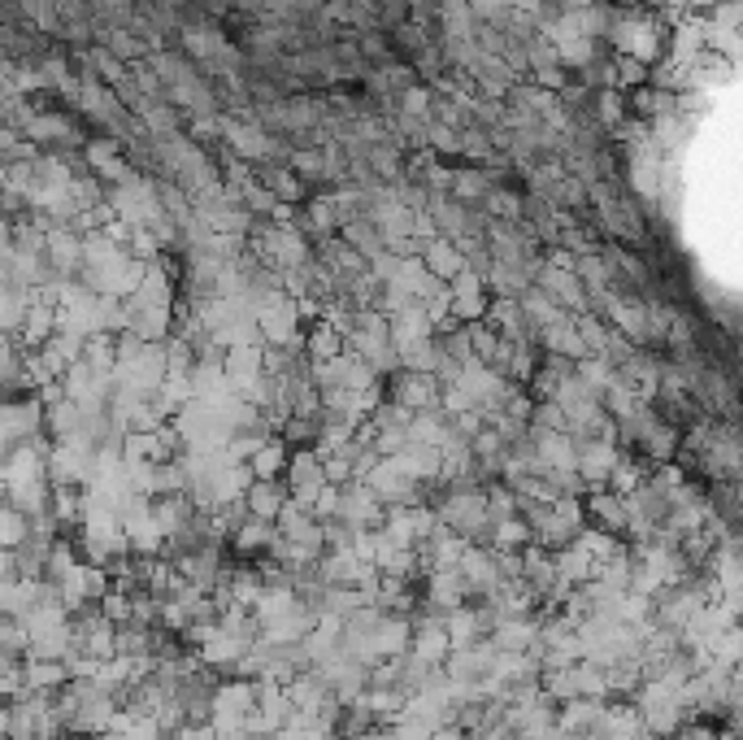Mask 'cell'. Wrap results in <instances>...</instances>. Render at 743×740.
Masks as SVG:
<instances>
[{
  "label": "cell",
  "mask_w": 743,
  "mask_h": 740,
  "mask_svg": "<svg viewBox=\"0 0 743 740\" xmlns=\"http://www.w3.org/2000/svg\"><path fill=\"white\" fill-rule=\"evenodd\" d=\"M435 519L444 523L452 536H461L465 544H483L488 540V501H483V488H444L435 501H431Z\"/></svg>",
  "instance_id": "cell-1"
},
{
  "label": "cell",
  "mask_w": 743,
  "mask_h": 740,
  "mask_svg": "<svg viewBox=\"0 0 743 740\" xmlns=\"http://www.w3.org/2000/svg\"><path fill=\"white\" fill-rule=\"evenodd\" d=\"M383 514H388V506L361 483V479H352L340 488V506H335V523H344L352 531H370L383 523Z\"/></svg>",
  "instance_id": "cell-2"
},
{
  "label": "cell",
  "mask_w": 743,
  "mask_h": 740,
  "mask_svg": "<svg viewBox=\"0 0 743 740\" xmlns=\"http://www.w3.org/2000/svg\"><path fill=\"white\" fill-rule=\"evenodd\" d=\"M618 458H622L618 440H574V476L588 483V492L609 483V471L618 467Z\"/></svg>",
  "instance_id": "cell-3"
},
{
  "label": "cell",
  "mask_w": 743,
  "mask_h": 740,
  "mask_svg": "<svg viewBox=\"0 0 743 740\" xmlns=\"http://www.w3.org/2000/svg\"><path fill=\"white\" fill-rule=\"evenodd\" d=\"M383 388H388V397L404 406V410H413V414H422V410H440V379L435 374H418V370H400L392 379H383Z\"/></svg>",
  "instance_id": "cell-4"
},
{
  "label": "cell",
  "mask_w": 743,
  "mask_h": 740,
  "mask_svg": "<svg viewBox=\"0 0 743 740\" xmlns=\"http://www.w3.org/2000/svg\"><path fill=\"white\" fill-rule=\"evenodd\" d=\"M452 288H448V314L456 318V322H474V318H483L488 310V279L479 274V270H461L456 279H448Z\"/></svg>",
  "instance_id": "cell-5"
},
{
  "label": "cell",
  "mask_w": 743,
  "mask_h": 740,
  "mask_svg": "<svg viewBox=\"0 0 743 740\" xmlns=\"http://www.w3.org/2000/svg\"><path fill=\"white\" fill-rule=\"evenodd\" d=\"M583 519H588V528L626 540V501L618 492H609V488H592L583 497Z\"/></svg>",
  "instance_id": "cell-6"
},
{
  "label": "cell",
  "mask_w": 743,
  "mask_h": 740,
  "mask_svg": "<svg viewBox=\"0 0 743 740\" xmlns=\"http://www.w3.org/2000/svg\"><path fill=\"white\" fill-rule=\"evenodd\" d=\"M535 640H540V619H535V614L495 619L492 632H488V644H492L495 653H526Z\"/></svg>",
  "instance_id": "cell-7"
},
{
  "label": "cell",
  "mask_w": 743,
  "mask_h": 740,
  "mask_svg": "<svg viewBox=\"0 0 743 740\" xmlns=\"http://www.w3.org/2000/svg\"><path fill=\"white\" fill-rule=\"evenodd\" d=\"M435 336V322L422 314V306L413 301L409 310H400V314L388 318V340H392V349L404 353V349H413V344H422V340H431Z\"/></svg>",
  "instance_id": "cell-8"
},
{
  "label": "cell",
  "mask_w": 743,
  "mask_h": 740,
  "mask_svg": "<svg viewBox=\"0 0 743 740\" xmlns=\"http://www.w3.org/2000/svg\"><path fill=\"white\" fill-rule=\"evenodd\" d=\"M248 644H252V640H244V636L213 632L209 640H200L192 653H197V658L204 662V667H209V671H218V676H222V671H231V667H235V662L244 658Z\"/></svg>",
  "instance_id": "cell-9"
},
{
  "label": "cell",
  "mask_w": 743,
  "mask_h": 740,
  "mask_svg": "<svg viewBox=\"0 0 743 740\" xmlns=\"http://www.w3.org/2000/svg\"><path fill=\"white\" fill-rule=\"evenodd\" d=\"M283 501H288V483L283 479H252L244 492V510L252 519H265V523L279 519Z\"/></svg>",
  "instance_id": "cell-10"
},
{
  "label": "cell",
  "mask_w": 743,
  "mask_h": 740,
  "mask_svg": "<svg viewBox=\"0 0 743 740\" xmlns=\"http://www.w3.org/2000/svg\"><path fill=\"white\" fill-rule=\"evenodd\" d=\"M274 536H279V531H274V523H265V519H252V514H248L244 523L231 531L227 549H235L240 558H252V562H257V558H265V553H270Z\"/></svg>",
  "instance_id": "cell-11"
},
{
  "label": "cell",
  "mask_w": 743,
  "mask_h": 740,
  "mask_svg": "<svg viewBox=\"0 0 743 740\" xmlns=\"http://www.w3.org/2000/svg\"><path fill=\"white\" fill-rule=\"evenodd\" d=\"M288 458H292L288 440H283V436H265V440L257 444V453L248 458V476L252 479H283Z\"/></svg>",
  "instance_id": "cell-12"
},
{
  "label": "cell",
  "mask_w": 743,
  "mask_h": 740,
  "mask_svg": "<svg viewBox=\"0 0 743 740\" xmlns=\"http://www.w3.org/2000/svg\"><path fill=\"white\" fill-rule=\"evenodd\" d=\"M335 353H344V331L335 322H327V318L309 322V331H304V358L309 362H327Z\"/></svg>",
  "instance_id": "cell-13"
},
{
  "label": "cell",
  "mask_w": 743,
  "mask_h": 740,
  "mask_svg": "<svg viewBox=\"0 0 743 740\" xmlns=\"http://www.w3.org/2000/svg\"><path fill=\"white\" fill-rule=\"evenodd\" d=\"M535 536L526 528V519L522 514H513V519H495L492 528H488V549H500V553H518V549H526Z\"/></svg>",
  "instance_id": "cell-14"
},
{
  "label": "cell",
  "mask_w": 743,
  "mask_h": 740,
  "mask_svg": "<svg viewBox=\"0 0 743 740\" xmlns=\"http://www.w3.org/2000/svg\"><path fill=\"white\" fill-rule=\"evenodd\" d=\"M426 270L435 274V279H456L461 270H465V258L444 244V240H435V244H426Z\"/></svg>",
  "instance_id": "cell-15"
},
{
  "label": "cell",
  "mask_w": 743,
  "mask_h": 740,
  "mask_svg": "<svg viewBox=\"0 0 743 740\" xmlns=\"http://www.w3.org/2000/svg\"><path fill=\"white\" fill-rule=\"evenodd\" d=\"M574 374L592 388L595 397H600V392L613 383V374H618V370H613V362H604V358H579V362H574Z\"/></svg>",
  "instance_id": "cell-16"
},
{
  "label": "cell",
  "mask_w": 743,
  "mask_h": 740,
  "mask_svg": "<svg viewBox=\"0 0 743 740\" xmlns=\"http://www.w3.org/2000/svg\"><path fill=\"white\" fill-rule=\"evenodd\" d=\"M318 462H322V479H327V483H335V488L352 483V467H348L340 453H327V458H318Z\"/></svg>",
  "instance_id": "cell-17"
},
{
  "label": "cell",
  "mask_w": 743,
  "mask_h": 740,
  "mask_svg": "<svg viewBox=\"0 0 743 740\" xmlns=\"http://www.w3.org/2000/svg\"><path fill=\"white\" fill-rule=\"evenodd\" d=\"M104 619L109 623H131V597H104Z\"/></svg>",
  "instance_id": "cell-18"
},
{
  "label": "cell",
  "mask_w": 743,
  "mask_h": 740,
  "mask_svg": "<svg viewBox=\"0 0 743 740\" xmlns=\"http://www.w3.org/2000/svg\"><path fill=\"white\" fill-rule=\"evenodd\" d=\"M18 536H22V519H18V514H13V519L0 514V540H18Z\"/></svg>",
  "instance_id": "cell-19"
}]
</instances>
